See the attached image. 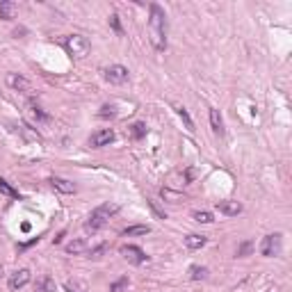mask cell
Here are the masks:
<instances>
[{
  "instance_id": "4316f807",
  "label": "cell",
  "mask_w": 292,
  "mask_h": 292,
  "mask_svg": "<svg viewBox=\"0 0 292 292\" xmlns=\"http://www.w3.org/2000/svg\"><path fill=\"white\" fill-rule=\"evenodd\" d=\"M101 117H114V108H112V105H103V108H101Z\"/></svg>"
},
{
  "instance_id": "5bb4252c",
  "label": "cell",
  "mask_w": 292,
  "mask_h": 292,
  "mask_svg": "<svg viewBox=\"0 0 292 292\" xmlns=\"http://www.w3.org/2000/svg\"><path fill=\"white\" fill-rule=\"evenodd\" d=\"M210 126H212V130H215L217 135H222L224 133V119H222V114H219V110H215V108L210 110Z\"/></svg>"
},
{
  "instance_id": "d6986e66",
  "label": "cell",
  "mask_w": 292,
  "mask_h": 292,
  "mask_svg": "<svg viewBox=\"0 0 292 292\" xmlns=\"http://www.w3.org/2000/svg\"><path fill=\"white\" fill-rule=\"evenodd\" d=\"M0 194H5V196H11V199H18V192L14 187H11L7 180L0 178Z\"/></svg>"
},
{
  "instance_id": "30bf717a",
  "label": "cell",
  "mask_w": 292,
  "mask_h": 292,
  "mask_svg": "<svg viewBox=\"0 0 292 292\" xmlns=\"http://www.w3.org/2000/svg\"><path fill=\"white\" fill-rule=\"evenodd\" d=\"M217 210L233 217L242 212V203H238V201H217Z\"/></svg>"
},
{
  "instance_id": "7402d4cb",
  "label": "cell",
  "mask_w": 292,
  "mask_h": 292,
  "mask_svg": "<svg viewBox=\"0 0 292 292\" xmlns=\"http://www.w3.org/2000/svg\"><path fill=\"white\" fill-rule=\"evenodd\" d=\"M192 217H194L199 224H212V222H215V219H212V215H210V212H206V210H196Z\"/></svg>"
},
{
  "instance_id": "e0dca14e",
  "label": "cell",
  "mask_w": 292,
  "mask_h": 292,
  "mask_svg": "<svg viewBox=\"0 0 292 292\" xmlns=\"http://www.w3.org/2000/svg\"><path fill=\"white\" fill-rule=\"evenodd\" d=\"M130 137H133V140H142V137L146 135V124H142V121H137V124H133L130 126Z\"/></svg>"
},
{
  "instance_id": "3957f363",
  "label": "cell",
  "mask_w": 292,
  "mask_h": 292,
  "mask_svg": "<svg viewBox=\"0 0 292 292\" xmlns=\"http://www.w3.org/2000/svg\"><path fill=\"white\" fill-rule=\"evenodd\" d=\"M64 48L69 55H73V57H85L87 53H89V41H87V37H82V34H69V37H64Z\"/></svg>"
},
{
  "instance_id": "ffe728a7",
  "label": "cell",
  "mask_w": 292,
  "mask_h": 292,
  "mask_svg": "<svg viewBox=\"0 0 292 292\" xmlns=\"http://www.w3.org/2000/svg\"><path fill=\"white\" fill-rule=\"evenodd\" d=\"M151 231L148 226H130L124 231V238H133V235H146V233Z\"/></svg>"
},
{
  "instance_id": "5b68a950",
  "label": "cell",
  "mask_w": 292,
  "mask_h": 292,
  "mask_svg": "<svg viewBox=\"0 0 292 292\" xmlns=\"http://www.w3.org/2000/svg\"><path fill=\"white\" fill-rule=\"evenodd\" d=\"M103 76H105V80L112 82V85H124V82L128 80V69L121 64H112L103 71Z\"/></svg>"
},
{
  "instance_id": "83f0119b",
  "label": "cell",
  "mask_w": 292,
  "mask_h": 292,
  "mask_svg": "<svg viewBox=\"0 0 292 292\" xmlns=\"http://www.w3.org/2000/svg\"><path fill=\"white\" fill-rule=\"evenodd\" d=\"M249 251H251V242H244L242 247H240V249H238V256H247V254H249Z\"/></svg>"
},
{
  "instance_id": "2e32d148",
  "label": "cell",
  "mask_w": 292,
  "mask_h": 292,
  "mask_svg": "<svg viewBox=\"0 0 292 292\" xmlns=\"http://www.w3.org/2000/svg\"><path fill=\"white\" fill-rule=\"evenodd\" d=\"M66 251H69V254H73V256L85 254V251H87V240H73V242H69V244H66Z\"/></svg>"
},
{
  "instance_id": "ba28073f",
  "label": "cell",
  "mask_w": 292,
  "mask_h": 292,
  "mask_svg": "<svg viewBox=\"0 0 292 292\" xmlns=\"http://www.w3.org/2000/svg\"><path fill=\"white\" fill-rule=\"evenodd\" d=\"M7 85H9L11 89H16V92H23V94L32 92V82L25 80L23 76H16V73H9V76H7Z\"/></svg>"
},
{
  "instance_id": "9a60e30c",
  "label": "cell",
  "mask_w": 292,
  "mask_h": 292,
  "mask_svg": "<svg viewBox=\"0 0 292 292\" xmlns=\"http://www.w3.org/2000/svg\"><path fill=\"white\" fill-rule=\"evenodd\" d=\"M206 242H208L206 235H187V238H185V247H187V249H201Z\"/></svg>"
},
{
  "instance_id": "f546056e",
  "label": "cell",
  "mask_w": 292,
  "mask_h": 292,
  "mask_svg": "<svg viewBox=\"0 0 292 292\" xmlns=\"http://www.w3.org/2000/svg\"><path fill=\"white\" fill-rule=\"evenodd\" d=\"M0 276H2V267H0Z\"/></svg>"
},
{
  "instance_id": "8992f818",
  "label": "cell",
  "mask_w": 292,
  "mask_h": 292,
  "mask_svg": "<svg viewBox=\"0 0 292 292\" xmlns=\"http://www.w3.org/2000/svg\"><path fill=\"white\" fill-rule=\"evenodd\" d=\"M121 256H124L128 263H133V265H144L146 260H148V256H146L144 251L140 249V247H133V244H126V247H121Z\"/></svg>"
},
{
  "instance_id": "8fae6325",
  "label": "cell",
  "mask_w": 292,
  "mask_h": 292,
  "mask_svg": "<svg viewBox=\"0 0 292 292\" xmlns=\"http://www.w3.org/2000/svg\"><path fill=\"white\" fill-rule=\"evenodd\" d=\"M50 185H53V189H57V192H62V194H73L76 192V185L69 183L66 178H50Z\"/></svg>"
},
{
  "instance_id": "d4e9b609",
  "label": "cell",
  "mask_w": 292,
  "mask_h": 292,
  "mask_svg": "<svg viewBox=\"0 0 292 292\" xmlns=\"http://www.w3.org/2000/svg\"><path fill=\"white\" fill-rule=\"evenodd\" d=\"M110 25H112V30L117 34H124V30H121V23H119V16H117V14H112V16H110Z\"/></svg>"
},
{
  "instance_id": "f1b7e54d",
  "label": "cell",
  "mask_w": 292,
  "mask_h": 292,
  "mask_svg": "<svg viewBox=\"0 0 292 292\" xmlns=\"http://www.w3.org/2000/svg\"><path fill=\"white\" fill-rule=\"evenodd\" d=\"M148 206H151V208H153V210H155V215H157V217H160V219H164V212H162V210H160V208H157V206H155V201H148Z\"/></svg>"
},
{
  "instance_id": "44dd1931",
  "label": "cell",
  "mask_w": 292,
  "mask_h": 292,
  "mask_svg": "<svg viewBox=\"0 0 292 292\" xmlns=\"http://www.w3.org/2000/svg\"><path fill=\"white\" fill-rule=\"evenodd\" d=\"M189 276H192L194 281H199V279H206L208 276V270L206 267H199V265H192L189 267Z\"/></svg>"
},
{
  "instance_id": "7c38bea8",
  "label": "cell",
  "mask_w": 292,
  "mask_h": 292,
  "mask_svg": "<svg viewBox=\"0 0 292 292\" xmlns=\"http://www.w3.org/2000/svg\"><path fill=\"white\" fill-rule=\"evenodd\" d=\"M14 14H16V2H11V0H2V2H0V18L9 21V18H14Z\"/></svg>"
},
{
  "instance_id": "484cf974",
  "label": "cell",
  "mask_w": 292,
  "mask_h": 292,
  "mask_svg": "<svg viewBox=\"0 0 292 292\" xmlns=\"http://www.w3.org/2000/svg\"><path fill=\"white\" fill-rule=\"evenodd\" d=\"M126 286H128V279H126V276H124V279H119V281H117V283H112V288H110V292H119L121 288H126Z\"/></svg>"
},
{
  "instance_id": "52a82bcc",
  "label": "cell",
  "mask_w": 292,
  "mask_h": 292,
  "mask_svg": "<svg viewBox=\"0 0 292 292\" xmlns=\"http://www.w3.org/2000/svg\"><path fill=\"white\" fill-rule=\"evenodd\" d=\"M110 142H114V130L112 128H101L92 135V146L94 148H101V146H108Z\"/></svg>"
},
{
  "instance_id": "ac0fdd59",
  "label": "cell",
  "mask_w": 292,
  "mask_h": 292,
  "mask_svg": "<svg viewBox=\"0 0 292 292\" xmlns=\"http://www.w3.org/2000/svg\"><path fill=\"white\" fill-rule=\"evenodd\" d=\"M27 108H30V114H32V117H34V119H37V121H48V119H50L48 114L43 112V110L39 108L37 103H30V105H27Z\"/></svg>"
},
{
  "instance_id": "4fadbf2b",
  "label": "cell",
  "mask_w": 292,
  "mask_h": 292,
  "mask_svg": "<svg viewBox=\"0 0 292 292\" xmlns=\"http://www.w3.org/2000/svg\"><path fill=\"white\" fill-rule=\"evenodd\" d=\"M34 292H55V281L50 276H41V279L34 283Z\"/></svg>"
},
{
  "instance_id": "277c9868",
  "label": "cell",
  "mask_w": 292,
  "mask_h": 292,
  "mask_svg": "<svg viewBox=\"0 0 292 292\" xmlns=\"http://www.w3.org/2000/svg\"><path fill=\"white\" fill-rule=\"evenodd\" d=\"M260 254L263 256H279L281 254V235H279V233L265 235V238H263V244H260Z\"/></svg>"
},
{
  "instance_id": "603a6c76",
  "label": "cell",
  "mask_w": 292,
  "mask_h": 292,
  "mask_svg": "<svg viewBox=\"0 0 292 292\" xmlns=\"http://www.w3.org/2000/svg\"><path fill=\"white\" fill-rule=\"evenodd\" d=\"M176 112H178V117H180V119H183L185 128H187L189 133H192V130H194V124H192V119H189V114L185 112V108H176Z\"/></svg>"
},
{
  "instance_id": "7a4b0ae2",
  "label": "cell",
  "mask_w": 292,
  "mask_h": 292,
  "mask_svg": "<svg viewBox=\"0 0 292 292\" xmlns=\"http://www.w3.org/2000/svg\"><path fill=\"white\" fill-rule=\"evenodd\" d=\"M114 212H119V206H117V203H103V206H98L96 210H92V215L87 217L85 231L87 233H98L105 224H108V219L114 215Z\"/></svg>"
},
{
  "instance_id": "cb8c5ba5",
  "label": "cell",
  "mask_w": 292,
  "mask_h": 292,
  "mask_svg": "<svg viewBox=\"0 0 292 292\" xmlns=\"http://www.w3.org/2000/svg\"><path fill=\"white\" fill-rule=\"evenodd\" d=\"M66 292H87V286L80 281H73V283H66Z\"/></svg>"
},
{
  "instance_id": "9c48e42d",
  "label": "cell",
  "mask_w": 292,
  "mask_h": 292,
  "mask_svg": "<svg viewBox=\"0 0 292 292\" xmlns=\"http://www.w3.org/2000/svg\"><path fill=\"white\" fill-rule=\"evenodd\" d=\"M30 283V270H16L9 276V290H21Z\"/></svg>"
},
{
  "instance_id": "6da1fadb",
  "label": "cell",
  "mask_w": 292,
  "mask_h": 292,
  "mask_svg": "<svg viewBox=\"0 0 292 292\" xmlns=\"http://www.w3.org/2000/svg\"><path fill=\"white\" fill-rule=\"evenodd\" d=\"M151 18H148V37L155 50L167 48V21H164V11L160 5H151Z\"/></svg>"
}]
</instances>
